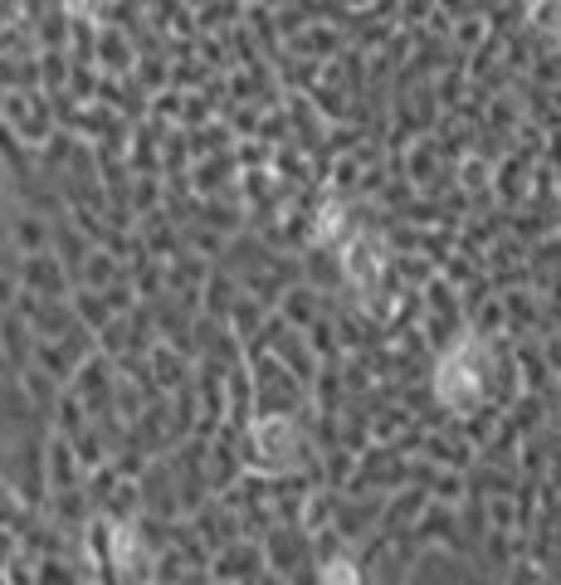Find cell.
Masks as SVG:
<instances>
[{
	"label": "cell",
	"instance_id": "obj_1",
	"mask_svg": "<svg viewBox=\"0 0 561 585\" xmlns=\"http://www.w3.org/2000/svg\"><path fill=\"white\" fill-rule=\"evenodd\" d=\"M484 386H488V346L479 336H464L435 371V390L454 410H474L484 400Z\"/></svg>",
	"mask_w": 561,
	"mask_h": 585
},
{
	"label": "cell",
	"instance_id": "obj_2",
	"mask_svg": "<svg viewBox=\"0 0 561 585\" xmlns=\"http://www.w3.org/2000/svg\"><path fill=\"white\" fill-rule=\"evenodd\" d=\"M342 268H346V278H352L356 288H376V278H381V244L372 240V234H356V240L346 244V254H342Z\"/></svg>",
	"mask_w": 561,
	"mask_h": 585
},
{
	"label": "cell",
	"instance_id": "obj_4",
	"mask_svg": "<svg viewBox=\"0 0 561 585\" xmlns=\"http://www.w3.org/2000/svg\"><path fill=\"white\" fill-rule=\"evenodd\" d=\"M342 224H346V210L337 206V200H328V206L318 210V224H312V234H318V240H332V234H342Z\"/></svg>",
	"mask_w": 561,
	"mask_h": 585
},
{
	"label": "cell",
	"instance_id": "obj_5",
	"mask_svg": "<svg viewBox=\"0 0 561 585\" xmlns=\"http://www.w3.org/2000/svg\"><path fill=\"white\" fill-rule=\"evenodd\" d=\"M322 585H356L352 561H328V571H322Z\"/></svg>",
	"mask_w": 561,
	"mask_h": 585
},
{
	"label": "cell",
	"instance_id": "obj_6",
	"mask_svg": "<svg viewBox=\"0 0 561 585\" xmlns=\"http://www.w3.org/2000/svg\"><path fill=\"white\" fill-rule=\"evenodd\" d=\"M103 5H108V0H64V10H69V15H78V20H94Z\"/></svg>",
	"mask_w": 561,
	"mask_h": 585
},
{
	"label": "cell",
	"instance_id": "obj_3",
	"mask_svg": "<svg viewBox=\"0 0 561 585\" xmlns=\"http://www.w3.org/2000/svg\"><path fill=\"white\" fill-rule=\"evenodd\" d=\"M254 444H260V454L268 459V464H284L288 449H294L298 439H294V424H288L284 415H268V420L254 424Z\"/></svg>",
	"mask_w": 561,
	"mask_h": 585
}]
</instances>
